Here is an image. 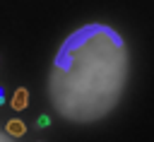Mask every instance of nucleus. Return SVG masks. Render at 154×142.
Segmentation results:
<instances>
[{
	"instance_id": "nucleus-1",
	"label": "nucleus",
	"mask_w": 154,
	"mask_h": 142,
	"mask_svg": "<svg viewBox=\"0 0 154 142\" xmlns=\"http://www.w3.org/2000/svg\"><path fill=\"white\" fill-rule=\"evenodd\" d=\"M130 58L123 36L108 24L75 29L53 58L48 96L70 123H96L120 101L128 84Z\"/></svg>"
},
{
	"instance_id": "nucleus-2",
	"label": "nucleus",
	"mask_w": 154,
	"mask_h": 142,
	"mask_svg": "<svg viewBox=\"0 0 154 142\" xmlns=\"http://www.w3.org/2000/svg\"><path fill=\"white\" fill-rule=\"evenodd\" d=\"M26 101H29V91L22 87V89H17V91H14V96H12V108L22 111V108H26V106H29Z\"/></svg>"
},
{
	"instance_id": "nucleus-3",
	"label": "nucleus",
	"mask_w": 154,
	"mask_h": 142,
	"mask_svg": "<svg viewBox=\"0 0 154 142\" xmlns=\"http://www.w3.org/2000/svg\"><path fill=\"white\" fill-rule=\"evenodd\" d=\"M7 132H10L12 137H22V135L26 132V125H24L22 120H17V118H14V120H7Z\"/></svg>"
},
{
	"instance_id": "nucleus-4",
	"label": "nucleus",
	"mask_w": 154,
	"mask_h": 142,
	"mask_svg": "<svg viewBox=\"0 0 154 142\" xmlns=\"http://www.w3.org/2000/svg\"><path fill=\"white\" fill-rule=\"evenodd\" d=\"M36 125H38V128H48V125H51V118H48V116H38Z\"/></svg>"
},
{
	"instance_id": "nucleus-5",
	"label": "nucleus",
	"mask_w": 154,
	"mask_h": 142,
	"mask_svg": "<svg viewBox=\"0 0 154 142\" xmlns=\"http://www.w3.org/2000/svg\"><path fill=\"white\" fill-rule=\"evenodd\" d=\"M0 142H12V137H10V135H5V132H0Z\"/></svg>"
},
{
	"instance_id": "nucleus-6",
	"label": "nucleus",
	"mask_w": 154,
	"mask_h": 142,
	"mask_svg": "<svg viewBox=\"0 0 154 142\" xmlns=\"http://www.w3.org/2000/svg\"><path fill=\"white\" fill-rule=\"evenodd\" d=\"M5 103V94H2V87H0V106Z\"/></svg>"
}]
</instances>
